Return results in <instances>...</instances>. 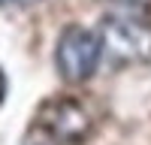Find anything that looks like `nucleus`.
I'll use <instances>...</instances> for the list:
<instances>
[{
  "instance_id": "nucleus-5",
  "label": "nucleus",
  "mask_w": 151,
  "mask_h": 145,
  "mask_svg": "<svg viewBox=\"0 0 151 145\" xmlns=\"http://www.w3.org/2000/svg\"><path fill=\"white\" fill-rule=\"evenodd\" d=\"M27 3H36V0H0V6H27Z\"/></svg>"
},
{
  "instance_id": "nucleus-2",
  "label": "nucleus",
  "mask_w": 151,
  "mask_h": 145,
  "mask_svg": "<svg viewBox=\"0 0 151 145\" xmlns=\"http://www.w3.org/2000/svg\"><path fill=\"white\" fill-rule=\"evenodd\" d=\"M103 55L115 64H145L151 60V24L130 15H109L100 24Z\"/></svg>"
},
{
  "instance_id": "nucleus-4",
  "label": "nucleus",
  "mask_w": 151,
  "mask_h": 145,
  "mask_svg": "<svg viewBox=\"0 0 151 145\" xmlns=\"http://www.w3.org/2000/svg\"><path fill=\"white\" fill-rule=\"evenodd\" d=\"M24 145H70V142L58 139L55 133L42 130L40 124H33V127H30V133H27V136H24Z\"/></svg>"
},
{
  "instance_id": "nucleus-7",
  "label": "nucleus",
  "mask_w": 151,
  "mask_h": 145,
  "mask_svg": "<svg viewBox=\"0 0 151 145\" xmlns=\"http://www.w3.org/2000/svg\"><path fill=\"white\" fill-rule=\"evenodd\" d=\"M124 3H145V0H124Z\"/></svg>"
},
{
  "instance_id": "nucleus-3",
  "label": "nucleus",
  "mask_w": 151,
  "mask_h": 145,
  "mask_svg": "<svg viewBox=\"0 0 151 145\" xmlns=\"http://www.w3.org/2000/svg\"><path fill=\"white\" fill-rule=\"evenodd\" d=\"M33 124H40L42 130L55 133L58 139H64V142H70V145H79V142L85 139L88 127H91V121H88V112H85L76 100L55 97V100H48V103L40 106Z\"/></svg>"
},
{
  "instance_id": "nucleus-6",
  "label": "nucleus",
  "mask_w": 151,
  "mask_h": 145,
  "mask_svg": "<svg viewBox=\"0 0 151 145\" xmlns=\"http://www.w3.org/2000/svg\"><path fill=\"white\" fill-rule=\"evenodd\" d=\"M3 94H6V79H3V72H0V103H3Z\"/></svg>"
},
{
  "instance_id": "nucleus-1",
  "label": "nucleus",
  "mask_w": 151,
  "mask_h": 145,
  "mask_svg": "<svg viewBox=\"0 0 151 145\" xmlns=\"http://www.w3.org/2000/svg\"><path fill=\"white\" fill-rule=\"evenodd\" d=\"M100 60H103V42L97 30L82 27V24H70L60 30L55 48V67L64 82L70 85L88 82L97 72Z\"/></svg>"
}]
</instances>
